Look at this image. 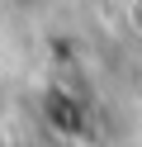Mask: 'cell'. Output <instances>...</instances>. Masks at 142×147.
I'll use <instances>...</instances> for the list:
<instances>
[{
  "mask_svg": "<svg viewBox=\"0 0 142 147\" xmlns=\"http://www.w3.org/2000/svg\"><path fill=\"white\" fill-rule=\"evenodd\" d=\"M0 147H9V142H5V133H0Z\"/></svg>",
  "mask_w": 142,
  "mask_h": 147,
  "instance_id": "6da1fadb",
  "label": "cell"
}]
</instances>
